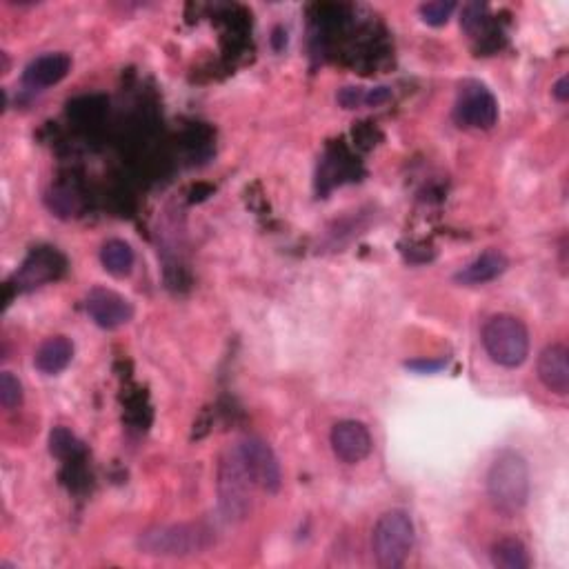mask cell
I'll use <instances>...</instances> for the list:
<instances>
[{"label":"cell","mask_w":569,"mask_h":569,"mask_svg":"<svg viewBox=\"0 0 569 569\" xmlns=\"http://www.w3.org/2000/svg\"><path fill=\"white\" fill-rule=\"evenodd\" d=\"M101 263L107 274H112L114 278H125L132 274L136 263L134 249L129 247V243L112 238V241H107L101 249Z\"/></svg>","instance_id":"15"},{"label":"cell","mask_w":569,"mask_h":569,"mask_svg":"<svg viewBox=\"0 0 569 569\" xmlns=\"http://www.w3.org/2000/svg\"><path fill=\"white\" fill-rule=\"evenodd\" d=\"M72 69V58L63 52L56 54H43L34 58L32 63L25 67L23 83L32 89H47L56 83H61L63 78Z\"/></svg>","instance_id":"11"},{"label":"cell","mask_w":569,"mask_h":569,"mask_svg":"<svg viewBox=\"0 0 569 569\" xmlns=\"http://www.w3.org/2000/svg\"><path fill=\"white\" fill-rule=\"evenodd\" d=\"M454 12H456V3H452V0H436V3L421 5L423 21L432 27L447 25Z\"/></svg>","instance_id":"18"},{"label":"cell","mask_w":569,"mask_h":569,"mask_svg":"<svg viewBox=\"0 0 569 569\" xmlns=\"http://www.w3.org/2000/svg\"><path fill=\"white\" fill-rule=\"evenodd\" d=\"M236 454L245 469V474L249 476V481H252L256 487H261L267 494H276L278 489H281L283 485L281 463H278L272 447H269L265 441L249 436L238 445Z\"/></svg>","instance_id":"5"},{"label":"cell","mask_w":569,"mask_h":569,"mask_svg":"<svg viewBox=\"0 0 569 569\" xmlns=\"http://www.w3.org/2000/svg\"><path fill=\"white\" fill-rule=\"evenodd\" d=\"M372 434L358 421H341L332 429L334 454L347 465H356L372 454Z\"/></svg>","instance_id":"8"},{"label":"cell","mask_w":569,"mask_h":569,"mask_svg":"<svg viewBox=\"0 0 569 569\" xmlns=\"http://www.w3.org/2000/svg\"><path fill=\"white\" fill-rule=\"evenodd\" d=\"M552 94H554L556 101H561V103L567 101V98H569V76L567 74L558 78L554 89H552Z\"/></svg>","instance_id":"24"},{"label":"cell","mask_w":569,"mask_h":569,"mask_svg":"<svg viewBox=\"0 0 569 569\" xmlns=\"http://www.w3.org/2000/svg\"><path fill=\"white\" fill-rule=\"evenodd\" d=\"M487 23V7L485 5H467L463 12V27L465 32L476 34L481 32Z\"/></svg>","instance_id":"20"},{"label":"cell","mask_w":569,"mask_h":569,"mask_svg":"<svg viewBox=\"0 0 569 569\" xmlns=\"http://www.w3.org/2000/svg\"><path fill=\"white\" fill-rule=\"evenodd\" d=\"M392 98V89L389 87H374V89H365V105L367 107H378L387 103Z\"/></svg>","instance_id":"22"},{"label":"cell","mask_w":569,"mask_h":569,"mask_svg":"<svg viewBox=\"0 0 569 569\" xmlns=\"http://www.w3.org/2000/svg\"><path fill=\"white\" fill-rule=\"evenodd\" d=\"M63 269H65L63 256L54 252V249L41 247V249H34V252L29 254L25 265L21 267V272L16 274V281L25 289L38 287L47 281H52V278L61 276Z\"/></svg>","instance_id":"9"},{"label":"cell","mask_w":569,"mask_h":569,"mask_svg":"<svg viewBox=\"0 0 569 569\" xmlns=\"http://www.w3.org/2000/svg\"><path fill=\"white\" fill-rule=\"evenodd\" d=\"M483 347L487 356L501 367H521L529 356V332L516 316H492L483 327Z\"/></svg>","instance_id":"2"},{"label":"cell","mask_w":569,"mask_h":569,"mask_svg":"<svg viewBox=\"0 0 569 569\" xmlns=\"http://www.w3.org/2000/svg\"><path fill=\"white\" fill-rule=\"evenodd\" d=\"M487 494L496 512L505 516H516L527 505L529 467L521 454L505 449L494 458L487 472Z\"/></svg>","instance_id":"1"},{"label":"cell","mask_w":569,"mask_h":569,"mask_svg":"<svg viewBox=\"0 0 569 569\" xmlns=\"http://www.w3.org/2000/svg\"><path fill=\"white\" fill-rule=\"evenodd\" d=\"M72 358H74V343L69 341L67 336H52L36 349L34 365L38 372L54 376L67 369V365L72 363Z\"/></svg>","instance_id":"14"},{"label":"cell","mask_w":569,"mask_h":569,"mask_svg":"<svg viewBox=\"0 0 569 569\" xmlns=\"http://www.w3.org/2000/svg\"><path fill=\"white\" fill-rule=\"evenodd\" d=\"M492 563L501 569H529L532 558H529L527 547L518 538H501L492 547Z\"/></svg>","instance_id":"16"},{"label":"cell","mask_w":569,"mask_h":569,"mask_svg":"<svg viewBox=\"0 0 569 569\" xmlns=\"http://www.w3.org/2000/svg\"><path fill=\"white\" fill-rule=\"evenodd\" d=\"M209 545V532L198 525H169L149 529L138 538V547L152 556H192Z\"/></svg>","instance_id":"4"},{"label":"cell","mask_w":569,"mask_h":569,"mask_svg":"<svg viewBox=\"0 0 569 569\" xmlns=\"http://www.w3.org/2000/svg\"><path fill=\"white\" fill-rule=\"evenodd\" d=\"M507 256L503 252H498V249H487L481 256L472 261L469 265H465L461 272L454 276L456 283L461 285H485L489 281H494L501 274H505L507 269Z\"/></svg>","instance_id":"13"},{"label":"cell","mask_w":569,"mask_h":569,"mask_svg":"<svg viewBox=\"0 0 569 569\" xmlns=\"http://www.w3.org/2000/svg\"><path fill=\"white\" fill-rule=\"evenodd\" d=\"M567 347L565 345H549L545 347L541 356H538V378L541 383L558 396H565L569 392V361H567Z\"/></svg>","instance_id":"10"},{"label":"cell","mask_w":569,"mask_h":569,"mask_svg":"<svg viewBox=\"0 0 569 569\" xmlns=\"http://www.w3.org/2000/svg\"><path fill=\"white\" fill-rule=\"evenodd\" d=\"M254 485L249 481V476L245 474V469L238 461V454L234 452L232 461H227L223 465V476H221V489H223V505L227 507L229 514L241 512L245 514L247 505V487Z\"/></svg>","instance_id":"12"},{"label":"cell","mask_w":569,"mask_h":569,"mask_svg":"<svg viewBox=\"0 0 569 569\" xmlns=\"http://www.w3.org/2000/svg\"><path fill=\"white\" fill-rule=\"evenodd\" d=\"M23 403V387L18 383V378L14 374L3 372L0 376V405L5 409H16Z\"/></svg>","instance_id":"19"},{"label":"cell","mask_w":569,"mask_h":569,"mask_svg":"<svg viewBox=\"0 0 569 569\" xmlns=\"http://www.w3.org/2000/svg\"><path fill=\"white\" fill-rule=\"evenodd\" d=\"M405 365H407V369H414V372L432 374V372H438V369H443L447 365V361L445 358H438V361H409Z\"/></svg>","instance_id":"23"},{"label":"cell","mask_w":569,"mask_h":569,"mask_svg":"<svg viewBox=\"0 0 569 569\" xmlns=\"http://www.w3.org/2000/svg\"><path fill=\"white\" fill-rule=\"evenodd\" d=\"M338 103H341L345 109H358L361 105H365V89L363 87H345L338 94Z\"/></svg>","instance_id":"21"},{"label":"cell","mask_w":569,"mask_h":569,"mask_svg":"<svg viewBox=\"0 0 569 569\" xmlns=\"http://www.w3.org/2000/svg\"><path fill=\"white\" fill-rule=\"evenodd\" d=\"M49 449L58 458H69L76 452H81V443L76 441V436L65 427H56L52 436H49Z\"/></svg>","instance_id":"17"},{"label":"cell","mask_w":569,"mask_h":569,"mask_svg":"<svg viewBox=\"0 0 569 569\" xmlns=\"http://www.w3.org/2000/svg\"><path fill=\"white\" fill-rule=\"evenodd\" d=\"M454 118L458 125L474 129H492L498 121V103L487 87L472 83L458 94Z\"/></svg>","instance_id":"6"},{"label":"cell","mask_w":569,"mask_h":569,"mask_svg":"<svg viewBox=\"0 0 569 569\" xmlns=\"http://www.w3.org/2000/svg\"><path fill=\"white\" fill-rule=\"evenodd\" d=\"M87 314L101 329H118L132 321L134 307L112 289H92L87 296Z\"/></svg>","instance_id":"7"},{"label":"cell","mask_w":569,"mask_h":569,"mask_svg":"<svg viewBox=\"0 0 569 569\" xmlns=\"http://www.w3.org/2000/svg\"><path fill=\"white\" fill-rule=\"evenodd\" d=\"M414 547V523L403 509H392L378 518L372 534V549L378 567L398 569L407 563Z\"/></svg>","instance_id":"3"}]
</instances>
